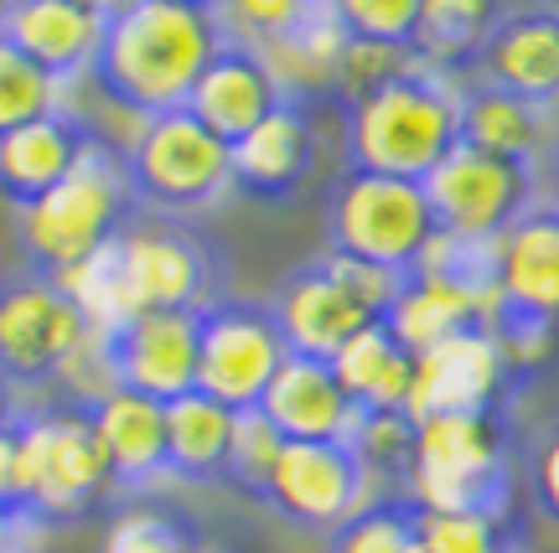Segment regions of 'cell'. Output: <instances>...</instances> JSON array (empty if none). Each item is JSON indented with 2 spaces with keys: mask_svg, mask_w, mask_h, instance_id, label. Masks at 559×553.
<instances>
[{
  "mask_svg": "<svg viewBox=\"0 0 559 553\" xmlns=\"http://www.w3.org/2000/svg\"><path fill=\"white\" fill-rule=\"evenodd\" d=\"M124 279L140 311H202L218 300V259L171 218L130 223L120 233Z\"/></svg>",
  "mask_w": 559,
  "mask_h": 553,
  "instance_id": "4fadbf2b",
  "label": "cell"
},
{
  "mask_svg": "<svg viewBox=\"0 0 559 553\" xmlns=\"http://www.w3.org/2000/svg\"><path fill=\"white\" fill-rule=\"evenodd\" d=\"M419 187L430 197L440 233L461 238H502L523 213L539 207V171L534 166L481 156L472 145H456Z\"/></svg>",
  "mask_w": 559,
  "mask_h": 553,
  "instance_id": "9c48e42d",
  "label": "cell"
},
{
  "mask_svg": "<svg viewBox=\"0 0 559 553\" xmlns=\"http://www.w3.org/2000/svg\"><path fill=\"white\" fill-rule=\"evenodd\" d=\"M477 79L534 109L559 104V5L508 11L477 52Z\"/></svg>",
  "mask_w": 559,
  "mask_h": 553,
  "instance_id": "e0dca14e",
  "label": "cell"
},
{
  "mask_svg": "<svg viewBox=\"0 0 559 553\" xmlns=\"http://www.w3.org/2000/svg\"><path fill=\"white\" fill-rule=\"evenodd\" d=\"M409 68H419L415 47H383V41H353L342 47V62H337V99L353 104L362 94H373L383 83L404 79Z\"/></svg>",
  "mask_w": 559,
  "mask_h": 553,
  "instance_id": "60d3db41",
  "label": "cell"
},
{
  "mask_svg": "<svg viewBox=\"0 0 559 553\" xmlns=\"http://www.w3.org/2000/svg\"><path fill=\"white\" fill-rule=\"evenodd\" d=\"M62 99H68V88L0 37V135H11L52 109H68Z\"/></svg>",
  "mask_w": 559,
  "mask_h": 553,
  "instance_id": "1f68e13d",
  "label": "cell"
},
{
  "mask_svg": "<svg viewBox=\"0 0 559 553\" xmlns=\"http://www.w3.org/2000/svg\"><path fill=\"white\" fill-rule=\"evenodd\" d=\"M409 275L440 279V285H456L466 296L498 305V238H461V233H440L425 243V254Z\"/></svg>",
  "mask_w": 559,
  "mask_h": 553,
  "instance_id": "4dcf8cb0",
  "label": "cell"
},
{
  "mask_svg": "<svg viewBox=\"0 0 559 553\" xmlns=\"http://www.w3.org/2000/svg\"><path fill=\"white\" fill-rule=\"evenodd\" d=\"M26 528H37L26 513H16V507H5L0 502V553H21V543H26Z\"/></svg>",
  "mask_w": 559,
  "mask_h": 553,
  "instance_id": "ee69618b",
  "label": "cell"
},
{
  "mask_svg": "<svg viewBox=\"0 0 559 553\" xmlns=\"http://www.w3.org/2000/svg\"><path fill=\"white\" fill-rule=\"evenodd\" d=\"M461 145V88L436 68H409L362 99L342 104V151L353 171L425 181Z\"/></svg>",
  "mask_w": 559,
  "mask_h": 553,
  "instance_id": "7a4b0ae2",
  "label": "cell"
},
{
  "mask_svg": "<svg viewBox=\"0 0 559 553\" xmlns=\"http://www.w3.org/2000/svg\"><path fill=\"white\" fill-rule=\"evenodd\" d=\"M528 496H534L539 517L559 528V424H549L528 450Z\"/></svg>",
  "mask_w": 559,
  "mask_h": 553,
  "instance_id": "b9f144b4",
  "label": "cell"
},
{
  "mask_svg": "<svg viewBox=\"0 0 559 553\" xmlns=\"http://www.w3.org/2000/svg\"><path fill=\"white\" fill-rule=\"evenodd\" d=\"M373 486L379 481L362 471L353 445H342V440H285L260 502H270L296 528L342 533L368 502H379Z\"/></svg>",
  "mask_w": 559,
  "mask_h": 553,
  "instance_id": "30bf717a",
  "label": "cell"
},
{
  "mask_svg": "<svg viewBox=\"0 0 559 553\" xmlns=\"http://www.w3.org/2000/svg\"><path fill=\"white\" fill-rule=\"evenodd\" d=\"M52 383L62 388V404H73V409H94L99 398L115 394V388H120V373H115V341H109V332H94V326H88Z\"/></svg>",
  "mask_w": 559,
  "mask_h": 553,
  "instance_id": "74e56055",
  "label": "cell"
},
{
  "mask_svg": "<svg viewBox=\"0 0 559 553\" xmlns=\"http://www.w3.org/2000/svg\"><path fill=\"white\" fill-rule=\"evenodd\" d=\"M317 160H321V140L311 104L285 99L275 115L260 119L234 145V187L260 202H285L317 177Z\"/></svg>",
  "mask_w": 559,
  "mask_h": 553,
  "instance_id": "2e32d148",
  "label": "cell"
},
{
  "mask_svg": "<svg viewBox=\"0 0 559 553\" xmlns=\"http://www.w3.org/2000/svg\"><path fill=\"white\" fill-rule=\"evenodd\" d=\"M88 145H94V130L83 124L79 109H52V115L0 135V197L16 213L32 207L79 166Z\"/></svg>",
  "mask_w": 559,
  "mask_h": 553,
  "instance_id": "7402d4cb",
  "label": "cell"
},
{
  "mask_svg": "<svg viewBox=\"0 0 559 553\" xmlns=\"http://www.w3.org/2000/svg\"><path fill=\"white\" fill-rule=\"evenodd\" d=\"M436 238V213L419 181L379 177V171H342L326 192V243L332 254L379 264L394 275H409Z\"/></svg>",
  "mask_w": 559,
  "mask_h": 553,
  "instance_id": "52a82bcc",
  "label": "cell"
},
{
  "mask_svg": "<svg viewBox=\"0 0 559 553\" xmlns=\"http://www.w3.org/2000/svg\"><path fill=\"white\" fill-rule=\"evenodd\" d=\"M124 177L135 207H151L160 218H192L234 192V145L187 109L151 115L124 151Z\"/></svg>",
  "mask_w": 559,
  "mask_h": 553,
  "instance_id": "8992f818",
  "label": "cell"
},
{
  "mask_svg": "<svg viewBox=\"0 0 559 553\" xmlns=\"http://www.w3.org/2000/svg\"><path fill=\"white\" fill-rule=\"evenodd\" d=\"M290 357L270 305L254 300H213L198 311V394L218 398L223 409H260L270 377Z\"/></svg>",
  "mask_w": 559,
  "mask_h": 553,
  "instance_id": "ba28073f",
  "label": "cell"
},
{
  "mask_svg": "<svg viewBox=\"0 0 559 553\" xmlns=\"http://www.w3.org/2000/svg\"><path fill=\"white\" fill-rule=\"evenodd\" d=\"M342 47H347V32H342V21L332 16V5L321 0L317 11L300 21L290 37L260 47V58L270 62L275 83L285 88V99L290 104H317V99H326V94H337Z\"/></svg>",
  "mask_w": 559,
  "mask_h": 553,
  "instance_id": "d4e9b609",
  "label": "cell"
},
{
  "mask_svg": "<svg viewBox=\"0 0 559 553\" xmlns=\"http://www.w3.org/2000/svg\"><path fill=\"white\" fill-rule=\"evenodd\" d=\"M502 16H508V0H419L415 58L451 79L456 68L477 62Z\"/></svg>",
  "mask_w": 559,
  "mask_h": 553,
  "instance_id": "f1b7e54d",
  "label": "cell"
},
{
  "mask_svg": "<svg viewBox=\"0 0 559 553\" xmlns=\"http://www.w3.org/2000/svg\"><path fill=\"white\" fill-rule=\"evenodd\" d=\"M332 373H337V383L347 388V398L358 404L362 414H389V409H404V404H409L415 357L389 336L383 321H373V326H362V332L332 357Z\"/></svg>",
  "mask_w": 559,
  "mask_h": 553,
  "instance_id": "484cf974",
  "label": "cell"
},
{
  "mask_svg": "<svg viewBox=\"0 0 559 553\" xmlns=\"http://www.w3.org/2000/svg\"><path fill=\"white\" fill-rule=\"evenodd\" d=\"M11 5H16V0H0V21H5V11H11Z\"/></svg>",
  "mask_w": 559,
  "mask_h": 553,
  "instance_id": "7dc6e473",
  "label": "cell"
},
{
  "mask_svg": "<svg viewBox=\"0 0 559 553\" xmlns=\"http://www.w3.org/2000/svg\"><path fill=\"white\" fill-rule=\"evenodd\" d=\"M218 11L202 0H135L104 21V41L88 83L130 115H171L187 109L202 68L223 47Z\"/></svg>",
  "mask_w": 559,
  "mask_h": 553,
  "instance_id": "6da1fadb",
  "label": "cell"
},
{
  "mask_svg": "<svg viewBox=\"0 0 559 553\" xmlns=\"http://www.w3.org/2000/svg\"><path fill=\"white\" fill-rule=\"evenodd\" d=\"M347 445H353V455L362 460V471L373 476V481H404L409 455H415V419L404 414V409L362 414Z\"/></svg>",
  "mask_w": 559,
  "mask_h": 553,
  "instance_id": "8d00e7d4",
  "label": "cell"
},
{
  "mask_svg": "<svg viewBox=\"0 0 559 553\" xmlns=\"http://www.w3.org/2000/svg\"><path fill=\"white\" fill-rule=\"evenodd\" d=\"M332 16L353 41H383V47H415L419 0H326Z\"/></svg>",
  "mask_w": 559,
  "mask_h": 553,
  "instance_id": "ab89813d",
  "label": "cell"
},
{
  "mask_svg": "<svg viewBox=\"0 0 559 553\" xmlns=\"http://www.w3.org/2000/svg\"><path fill=\"white\" fill-rule=\"evenodd\" d=\"M332 553H419L415 507L400 492L368 502L342 533H332Z\"/></svg>",
  "mask_w": 559,
  "mask_h": 553,
  "instance_id": "836d02e7",
  "label": "cell"
},
{
  "mask_svg": "<svg viewBox=\"0 0 559 553\" xmlns=\"http://www.w3.org/2000/svg\"><path fill=\"white\" fill-rule=\"evenodd\" d=\"M270 316H275V326H280V336H285L290 352L321 357V362H332L362 326L379 321L347 285H342V275L332 269V259L300 264L296 275L275 290Z\"/></svg>",
  "mask_w": 559,
  "mask_h": 553,
  "instance_id": "5bb4252c",
  "label": "cell"
},
{
  "mask_svg": "<svg viewBox=\"0 0 559 553\" xmlns=\"http://www.w3.org/2000/svg\"><path fill=\"white\" fill-rule=\"evenodd\" d=\"M285 104V88L275 83L270 62L260 58V47H243V41H223L218 58L202 68L198 88L187 99V115L207 124L218 140L239 145L260 119H270Z\"/></svg>",
  "mask_w": 559,
  "mask_h": 553,
  "instance_id": "ac0fdd59",
  "label": "cell"
},
{
  "mask_svg": "<svg viewBox=\"0 0 559 553\" xmlns=\"http://www.w3.org/2000/svg\"><path fill=\"white\" fill-rule=\"evenodd\" d=\"M11 419H16V409L5 404V394H0V430H11Z\"/></svg>",
  "mask_w": 559,
  "mask_h": 553,
  "instance_id": "bcb514c9",
  "label": "cell"
},
{
  "mask_svg": "<svg viewBox=\"0 0 559 553\" xmlns=\"http://www.w3.org/2000/svg\"><path fill=\"white\" fill-rule=\"evenodd\" d=\"M234 445V409L207 394H181L166 404V476L177 481H223Z\"/></svg>",
  "mask_w": 559,
  "mask_h": 553,
  "instance_id": "4316f807",
  "label": "cell"
},
{
  "mask_svg": "<svg viewBox=\"0 0 559 553\" xmlns=\"http://www.w3.org/2000/svg\"><path fill=\"white\" fill-rule=\"evenodd\" d=\"M83 332H88V321L58 290V279H0V388L52 383L68 352L83 341Z\"/></svg>",
  "mask_w": 559,
  "mask_h": 553,
  "instance_id": "8fae6325",
  "label": "cell"
},
{
  "mask_svg": "<svg viewBox=\"0 0 559 553\" xmlns=\"http://www.w3.org/2000/svg\"><path fill=\"white\" fill-rule=\"evenodd\" d=\"M419 553H508L502 513H415Z\"/></svg>",
  "mask_w": 559,
  "mask_h": 553,
  "instance_id": "e575fe53",
  "label": "cell"
},
{
  "mask_svg": "<svg viewBox=\"0 0 559 553\" xmlns=\"http://www.w3.org/2000/svg\"><path fill=\"white\" fill-rule=\"evenodd\" d=\"M109 341L120 388L156 404L198 394V311H140L120 332H109Z\"/></svg>",
  "mask_w": 559,
  "mask_h": 553,
  "instance_id": "9a60e30c",
  "label": "cell"
},
{
  "mask_svg": "<svg viewBox=\"0 0 559 553\" xmlns=\"http://www.w3.org/2000/svg\"><path fill=\"white\" fill-rule=\"evenodd\" d=\"M0 37L68 88V83L94 73L104 16H94L79 0H16L0 21Z\"/></svg>",
  "mask_w": 559,
  "mask_h": 553,
  "instance_id": "44dd1931",
  "label": "cell"
},
{
  "mask_svg": "<svg viewBox=\"0 0 559 553\" xmlns=\"http://www.w3.org/2000/svg\"><path fill=\"white\" fill-rule=\"evenodd\" d=\"M492 316H498V305L466 296L456 285H440V279H425V275H404L383 326H389V336L400 341L404 352L419 357V352H430V347H440L445 336L466 332V326H492Z\"/></svg>",
  "mask_w": 559,
  "mask_h": 553,
  "instance_id": "cb8c5ba5",
  "label": "cell"
},
{
  "mask_svg": "<svg viewBox=\"0 0 559 553\" xmlns=\"http://www.w3.org/2000/svg\"><path fill=\"white\" fill-rule=\"evenodd\" d=\"M317 5L321 0H213L223 37L243 41V47H270V41L290 37Z\"/></svg>",
  "mask_w": 559,
  "mask_h": 553,
  "instance_id": "d590c367",
  "label": "cell"
},
{
  "mask_svg": "<svg viewBox=\"0 0 559 553\" xmlns=\"http://www.w3.org/2000/svg\"><path fill=\"white\" fill-rule=\"evenodd\" d=\"M513 383L519 373L508 368L498 336L487 326H466L415 357V383H409L404 414L415 424L440 414H502V398Z\"/></svg>",
  "mask_w": 559,
  "mask_h": 553,
  "instance_id": "7c38bea8",
  "label": "cell"
},
{
  "mask_svg": "<svg viewBox=\"0 0 559 553\" xmlns=\"http://www.w3.org/2000/svg\"><path fill=\"white\" fill-rule=\"evenodd\" d=\"M202 5H213V0H202Z\"/></svg>",
  "mask_w": 559,
  "mask_h": 553,
  "instance_id": "c3c4849f",
  "label": "cell"
},
{
  "mask_svg": "<svg viewBox=\"0 0 559 553\" xmlns=\"http://www.w3.org/2000/svg\"><path fill=\"white\" fill-rule=\"evenodd\" d=\"M498 311L559 332V207H534L498 238Z\"/></svg>",
  "mask_w": 559,
  "mask_h": 553,
  "instance_id": "d6986e66",
  "label": "cell"
},
{
  "mask_svg": "<svg viewBox=\"0 0 559 553\" xmlns=\"http://www.w3.org/2000/svg\"><path fill=\"white\" fill-rule=\"evenodd\" d=\"M88 419L120 492H151L156 481H166V404L115 388L88 409Z\"/></svg>",
  "mask_w": 559,
  "mask_h": 553,
  "instance_id": "603a6c76",
  "label": "cell"
},
{
  "mask_svg": "<svg viewBox=\"0 0 559 553\" xmlns=\"http://www.w3.org/2000/svg\"><path fill=\"white\" fill-rule=\"evenodd\" d=\"M16 507L32 522H68L115 492L88 409L47 404L16 414Z\"/></svg>",
  "mask_w": 559,
  "mask_h": 553,
  "instance_id": "277c9868",
  "label": "cell"
},
{
  "mask_svg": "<svg viewBox=\"0 0 559 553\" xmlns=\"http://www.w3.org/2000/svg\"><path fill=\"white\" fill-rule=\"evenodd\" d=\"M280 450H285V435H280L260 409H243V414H234V445H228V471H223V481H234L239 492L260 496L270 471H275Z\"/></svg>",
  "mask_w": 559,
  "mask_h": 553,
  "instance_id": "f35d334b",
  "label": "cell"
},
{
  "mask_svg": "<svg viewBox=\"0 0 559 553\" xmlns=\"http://www.w3.org/2000/svg\"><path fill=\"white\" fill-rule=\"evenodd\" d=\"M58 290L73 305H79V316L94 326V332H120L124 321L140 316L135 305V290H130V279H124V259H120V238L115 243H104L99 254H88L83 264L73 269H62Z\"/></svg>",
  "mask_w": 559,
  "mask_h": 553,
  "instance_id": "f546056e",
  "label": "cell"
},
{
  "mask_svg": "<svg viewBox=\"0 0 559 553\" xmlns=\"http://www.w3.org/2000/svg\"><path fill=\"white\" fill-rule=\"evenodd\" d=\"M260 414L285 440H342L347 445L362 409L347 398V388L332 373V362L290 352L280 362V373L270 377V388H264Z\"/></svg>",
  "mask_w": 559,
  "mask_h": 553,
  "instance_id": "ffe728a7",
  "label": "cell"
},
{
  "mask_svg": "<svg viewBox=\"0 0 559 553\" xmlns=\"http://www.w3.org/2000/svg\"><path fill=\"white\" fill-rule=\"evenodd\" d=\"M79 5H88L94 16H104V21H109V16H120L124 5H135V0H79Z\"/></svg>",
  "mask_w": 559,
  "mask_h": 553,
  "instance_id": "f6af8a7d",
  "label": "cell"
},
{
  "mask_svg": "<svg viewBox=\"0 0 559 553\" xmlns=\"http://www.w3.org/2000/svg\"><path fill=\"white\" fill-rule=\"evenodd\" d=\"M11 424H16V419H11ZM0 502L16 507V430H0Z\"/></svg>",
  "mask_w": 559,
  "mask_h": 553,
  "instance_id": "7bdbcfd3",
  "label": "cell"
},
{
  "mask_svg": "<svg viewBox=\"0 0 559 553\" xmlns=\"http://www.w3.org/2000/svg\"><path fill=\"white\" fill-rule=\"evenodd\" d=\"M461 145H472L481 156L534 166L544 151V109L477 79L472 88H461Z\"/></svg>",
  "mask_w": 559,
  "mask_h": 553,
  "instance_id": "83f0119b",
  "label": "cell"
},
{
  "mask_svg": "<svg viewBox=\"0 0 559 553\" xmlns=\"http://www.w3.org/2000/svg\"><path fill=\"white\" fill-rule=\"evenodd\" d=\"M130 213H135V192L124 177V156L94 140L47 197L16 213V243L32 275L52 279L99 254L104 243H115L130 228Z\"/></svg>",
  "mask_w": 559,
  "mask_h": 553,
  "instance_id": "3957f363",
  "label": "cell"
},
{
  "mask_svg": "<svg viewBox=\"0 0 559 553\" xmlns=\"http://www.w3.org/2000/svg\"><path fill=\"white\" fill-rule=\"evenodd\" d=\"M99 553H198V543L177 513L151 507V502H130L109 517Z\"/></svg>",
  "mask_w": 559,
  "mask_h": 553,
  "instance_id": "d6a6232c",
  "label": "cell"
},
{
  "mask_svg": "<svg viewBox=\"0 0 559 553\" xmlns=\"http://www.w3.org/2000/svg\"><path fill=\"white\" fill-rule=\"evenodd\" d=\"M400 496L415 513H508L502 414L419 419Z\"/></svg>",
  "mask_w": 559,
  "mask_h": 553,
  "instance_id": "5b68a950",
  "label": "cell"
}]
</instances>
